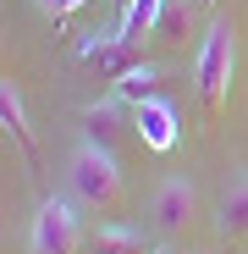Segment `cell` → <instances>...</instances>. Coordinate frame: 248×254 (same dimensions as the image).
Returning a JSON list of instances; mask_svg holds the SVG:
<instances>
[{
	"label": "cell",
	"mask_w": 248,
	"mask_h": 254,
	"mask_svg": "<svg viewBox=\"0 0 248 254\" xmlns=\"http://www.w3.org/2000/svg\"><path fill=\"white\" fill-rule=\"evenodd\" d=\"M66 193L94 210V216H110V210H121V193H127V183H121V160L110 155V144L99 138H83L72 155H66Z\"/></svg>",
	"instance_id": "obj_1"
},
{
	"label": "cell",
	"mask_w": 248,
	"mask_h": 254,
	"mask_svg": "<svg viewBox=\"0 0 248 254\" xmlns=\"http://www.w3.org/2000/svg\"><path fill=\"white\" fill-rule=\"evenodd\" d=\"M232 72H237V28H232V17H210L204 39H198V56H193V89H198L204 111L226 105Z\"/></svg>",
	"instance_id": "obj_2"
},
{
	"label": "cell",
	"mask_w": 248,
	"mask_h": 254,
	"mask_svg": "<svg viewBox=\"0 0 248 254\" xmlns=\"http://www.w3.org/2000/svg\"><path fill=\"white\" fill-rule=\"evenodd\" d=\"M77 243H83L77 199H39L28 221V254H77Z\"/></svg>",
	"instance_id": "obj_3"
},
{
	"label": "cell",
	"mask_w": 248,
	"mask_h": 254,
	"mask_svg": "<svg viewBox=\"0 0 248 254\" xmlns=\"http://www.w3.org/2000/svg\"><path fill=\"white\" fill-rule=\"evenodd\" d=\"M193 216H198V188H193L188 177H165V183L154 188V199H149V227H154V238L182 243V238L193 232Z\"/></svg>",
	"instance_id": "obj_4"
},
{
	"label": "cell",
	"mask_w": 248,
	"mask_h": 254,
	"mask_svg": "<svg viewBox=\"0 0 248 254\" xmlns=\"http://www.w3.org/2000/svg\"><path fill=\"white\" fill-rule=\"evenodd\" d=\"M133 127H138V138H144V149H154V155H165V149H177V105L171 100H144L138 111H133Z\"/></svg>",
	"instance_id": "obj_5"
},
{
	"label": "cell",
	"mask_w": 248,
	"mask_h": 254,
	"mask_svg": "<svg viewBox=\"0 0 248 254\" xmlns=\"http://www.w3.org/2000/svg\"><path fill=\"white\" fill-rule=\"evenodd\" d=\"M133 56H138V50H133V45H121L116 28H110V33H89V39H83V61H89V66H105V72H116V77L127 72V66H138Z\"/></svg>",
	"instance_id": "obj_6"
},
{
	"label": "cell",
	"mask_w": 248,
	"mask_h": 254,
	"mask_svg": "<svg viewBox=\"0 0 248 254\" xmlns=\"http://www.w3.org/2000/svg\"><path fill=\"white\" fill-rule=\"evenodd\" d=\"M215 221H221V238H248V172L226 183V193L215 204Z\"/></svg>",
	"instance_id": "obj_7"
},
{
	"label": "cell",
	"mask_w": 248,
	"mask_h": 254,
	"mask_svg": "<svg viewBox=\"0 0 248 254\" xmlns=\"http://www.w3.org/2000/svg\"><path fill=\"white\" fill-rule=\"evenodd\" d=\"M160 11H165V0H127V6H121V17H116V39L138 50V39H144V33H154Z\"/></svg>",
	"instance_id": "obj_8"
},
{
	"label": "cell",
	"mask_w": 248,
	"mask_h": 254,
	"mask_svg": "<svg viewBox=\"0 0 248 254\" xmlns=\"http://www.w3.org/2000/svg\"><path fill=\"white\" fill-rule=\"evenodd\" d=\"M154 243L138 232V227H121V221H105L94 238H89V254H149Z\"/></svg>",
	"instance_id": "obj_9"
},
{
	"label": "cell",
	"mask_w": 248,
	"mask_h": 254,
	"mask_svg": "<svg viewBox=\"0 0 248 254\" xmlns=\"http://www.w3.org/2000/svg\"><path fill=\"white\" fill-rule=\"evenodd\" d=\"M110 94H116L121 105H133V111H138L144 100H154V94H160V66H149V61L127 66V72L116 77V89H110Z\"/></svg>",
	"instance_id": "obj_10"
},
{
	"label": "cell",
	"mask_w": 248,
	"mask_h": 254,
	"mask_svg": "<svg viewBox=\"0 0 248 254\" xmlns=\"http://www.w3.org/2000/svg\"><path fill=\"white\" fill-rule=\"evenodd\" d=\"M0 122H6V133L17 138V149L33 155V127H28V111H22V89H17L11 77L0 83Z\"/></svg>",
	"instance_id": "obj_11"
},
{
	"label": "cell",
	"mask_w": 248,
	"mask_h": 254,
	"mask_svg": "<svg viewBox=\"0 0 248 254\" xmlns=\"http://www.w3.org/2000/svg\"><path fill=\"white\" fill-rule=\"evenodd\" d=\"M193 17H198V0H165V11L154 22V39H160V45H188Z\"/></svg>",
	"instance_id": "obj_12"
},
{
	"label": "cell",
	"mask_w": 248,
	"mask_h": 254,
	"mask_svg": "<svg viewBox=\"0 0 248 254\" xmlns=\"http://www.w3.org/2000/svg\"><path fill=\"white\" fill-rule=\"evenodd\" d=\"M116 116H121V100H116V94H110L105 105H89V111H83V122H89L94 133H99V144H105V138L116 133Z\"/></svg>",
	"instance_id": "obj_13"
},
{
	"label": "cell",
	"mask_w": 248,
	"mask_h": 254,
	"mask_svg": "<svg viewBox=\"0 0 248 254\" xmlns=\"http://www.w3.org/2000/svg\"><path fill=\"white\" fill-rule=\"evenodd\" d=\"M39 6H45V11H55V17H61V11L72 6V0H39Z\"/></svg>",
	"instance_id": "obj_14"
},
{
	"label": "cell",
	"mask_w": 248,
	"mask_h": 254,
	"mask_svg": "<svg viewBox=\"0 0 248 254\" xmlns=\"http://www.w3.org/2000/svg\"><path fill=\"white\" fill-rule=\"evenodd\" d=\"M149 254H182V249H177V243H154Z\"/></svg>",
	"instance_id": "obj_15"
},
{
	"label": "cell",
	"mask_w": 248,
	"mask_h": 254,
	"mask_svg": "<svg viewBox=\"0 0 248 254\" xmlns=\"http://www.w3.org/2000/svg\"><path fill=\"white\" fill-rule=\"evenodd\" d=\"M198 6H210V0H198Z\"/></svg>",
	"instance_id": "obj_16"
}]
</instances>
